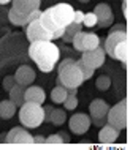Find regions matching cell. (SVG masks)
Returning a JSON list of instances; mask_svg holds the SVG:
<instances>
[{"mask_svg":"<svg viewBox=\"0 0 130 150\" xmlns=\"http://www.w3.org/2000/svg\"><path fill=\"white\" fill-rule=\"evenodd\" d=\"M125 38H127V32H109L103 44L105 54H108L111 59H114V47Z\"/></svg>","mask_w":130,"mask_h":150,"instance_id":"4fadbf2b","label":"cell"},{"mask_svg":"<svg viewBox=\"0 0 130 150\" xmlns=\"http://www.w3.org/2000/svg\"><path fill=\"white\" fill-rule=\"evenodd\" d=\"M40 14H41L40 10H36V11H34V13H30V14H21V13H18V11H14L13 8H11V10L8 11V19H10V22L13 24V25L26 27L27 24H30L32 21L38 19Z\"/></svg>","mask_w":130,"mask_h":150,"instance_id":"8fae6325","label":"cell"},{"mask_svg":"<svg viewBox=\"0 0 130 150\" xmlns=\"http://www.w3.org/2000/svg\"><path fill=\"white\" fill-rule=\"evenodd\" d=\"M24 92H26V87L21 86V84H14L13 88L8 92L10 93V100L16 104V108H21L22 104L26 103V100H24Z\"/></svg>","mask_w":130,"mask_h":150,"instance_id":"d6986e66","label":"cell"},{"mask_svg":"<svg viewBox=\"0 0 130 150\" xmlns=\"http://www.w3.org/2000/svg\"><path fill=\"white\" fill-rule=\"evenodd\" d=\"M114 59L122 62V63H127V60H129V38L122 40L114 47Z\"/></svg>","mask_w":130,"mask_h":150,"instance_id":"ffe728a7","label":"cell"},{"mask_svg":"<svg viewBox=\"0 0 130 150\" xmlns=\"http://www.w3.org/2000/svg\"><path fill=\"white\" fill-rule=\"evenodd\" d=\"M84 82L83 79V73L78 68V65L70 63V65H65L59 70V78H57V86H64L65 88H78L81 84Z\"/></svg>","mask_w":130,"mask_h":150,"instance_id":"277c9868","label":"cell"},{"mask_svg":"<svg viewBox=\"0 0 130 150\" xmlns=\"http://www.w3.org/2000/svg\"><path fill=\"white\" fill-rule=\"evenodd\" d=\"M92 13L95 14L97 18V25L95 27H100V29H105V27H109L114 21V16H113V10L111 6L106 5V3H99Z\"/></svg>","mask_w":130,"mask_h":150,"instance_id":"9c48e42d","label":"cell"},{"mask_svg":"<svg viewBox=\"0 0 130 150\" xmlns=\"http://www.w3.org/2000/svg\"><path fill=\"white\" fill-rule=\"evenodd\" d=\"M68 125H70V129L75 134H84V133H87V129L91 128V117L87 114L79 112V114L71 115Z\"/></svg>","mask_w":130,"mask_h":150,"instance_id":"30bf717a","label":"cell"},{"mask_svg":"<svg viewBox=\"0 0 130 150\" xmlns=\"http://www.w3.org/2000/svg\"><path fill=\"white\" fill-rule=\"evenodd\" d=\"M34 142H36V144H44V142H46V137L41 136V134L34 136Z\"/></svg>","mask_w":130,"mask_h":150,"instance_id":"836d02e7","label":"cell"},{"mask_svg":"<svg viewBox=\"0 0 130 150\" xmlns=\"http://www.w3.org/2000/svg\"><path fill=\"white\" fill-rule=\"evenodd\" d=\"M103 44H105V40L100 38V44L95 47V49L81 52V60H83V63L87 65V67L92 68V70L100 68L101 65L105 63V47H103Z\"/></svg>","mask_w":130,"mask_h":150,"instance_id":"52a82bcc","label":"cell"},{"mask_svg":"<svg viewBox=\"0 0 130 150\" xmlns=\"http://www.w3.org/2000/svg\"><path fill=\"white\" fill-rule=\"evenodd\" d=\"M6 142L10 144H34V136L26 128H13L6 133Z\"/></svg>","mask_w":130,"mask_h":150,"instance_id":"7c38bea8","label":"cell"},{"mask_svg":"<svg viewBox=\"0 0 130 150\" xmlns=\"http://www.w3.org/2000/svg\"><path fill=\"white\" fill-rule=\"evenodd\" d=\"M64 142V139H62V136L59 134H51L49 137H46V142L44 144H62Z\"/></svg>","mask_w":130,"mask_h":150,"instance_id":"f546056e","label":"cell"},{"mask_svg":"<svg viewBox=\"0 0 130 150\" xmlns=\"http://www.w3.org/2000/svg\"><path fill=\"white\" fill-rule=\"evenodd\" d=\"M95 86H97V88H99L100 92H105V90H108V88H109V86H111V79H109L108 76L101 74V76L97 78Z\"/></svg>","mask_w":130,"mask_h":150,"instance_id":"d4e9b609","label":"cell"},{"mask_svg":"<svg viewBox=\"0 0 130 150\" xmlns=\"http://www.w3.org/2000/svg\"><path fill=\"white\" fill-rule=\"evenodd\" d=\"M64 106L67 111H73V109H76V106H78V98H76V95H67V98H65L64 101Z\"/></svg>","mask_w":130,"mask_h":150,"instance_id":"83f0119b","label":"cell"},{"mask_svg":"<svg viewBox=\"0 0 130 150\" xmlns=\"http://www.w3.org/2000/svg\"><path fill=\"white\" fill-rule=\"evenodd\" d=\"M73 14H75V10L71 8V5H68V3H57V5L41 11L38 21L43 25L44 30H48L49 33L54 35L56 32L64 30L68 24L73 22Z\"/></svg>","mask_w":130,"mask_h":150,"instance_id":"6da1fadb","label":"cell"},{"mask_svg":"<svg viewBox=\"0 0 130 150\" xmlns=\"http://www.w3.org/2000/svg\"><path fill=\"white\" fill-rule=\"evenodd\" d=\"M78 2H81V3H87L89 0H78Z\"/></svg>","mask_w":130,"mask_h":150,"instance_id":"ab89813d","label":"cell"},{"mask_svg":"<svg viewBox=\"0 0 130 150\" xmlns=\"http://www.w3.org/2000/svg\"><path fill=\"white\" fill-rule=\"evenodd\" d=\"M67 93H68V95H76V93H78V88H75V87L67 88Z\"/></svg>","mask_w":130,"mask_h":150,"instance_id":"8d00e7d4","label":"cell"},{"mask_svg":"<svg viewBox=\"0 0 130 150\" xmlns=\"http://www.w3.org/2000/svg\"><path fill=\"white\" fill-rule=\"evenodd\" d=\"M11 0H0V5H6V3H10Z\"/></svg>","mask_w":130,"mask_h":150,"instance_id":"f35d334b","label":"cell"},{"mask_svg":"<svg viewBox=\"0 0 130 150\" xmlns=\"http://www.w3.org/2000/svg\"><path fill=\"white\" fill-rule=\"evenodd\" d=\"M16 114V104L11 100H3L0 103V117L3 120H10Z\"/></svg>","mask_w":130,"mask_h":150,"instance_id":"44dd1931","label":"cell"},{"mask_svg":"<svg viewBox=\"0 0 130 150\" xmlns=\"http://www.w3.org/2000/svg\"><path fill=\"white\" fill-rule=\"evenodd\" d=\"M54 111L52 106H44L43 108V112H44V117H43V122H51V114Z\"/></svg>","mask_w":130,"mask_h":150,"instance_id":"4dcf8cb0","label":"cell"},{"mask_svg":"<svg viewBox=\"0 0 130 150\" xmlns=\"http://www.w3.org/2000/svg\"><path fill=\"white\" fill-rule=\"evenodd\" d=\"M106 120L111 127L117 128L119 131L127 128V100H121L117 104L109 108Z\"/></svg>","mask_w":130,"mask_h":150,"instance_id":"5b68a950","label":"cell"},{"mask_svg":"<svg viewBox=\"0 0 130 150\" xmlns=\"http://www.w3.org/2000/svg\"><path fill=\"white\" fill-rule=\"evenodd\" d=\"M97 25V18L95 14L92 13H84V19H83V27H89V29H92V27Z\"/></svg>","mask_w":130,"mask_h":150,"instance_id":"4316f807","label":"cell"},{"mask_svg":"<svg viewBox=\"0 0 130 150\" xmlns=\"http://www.w3.org/2000/svg\"><path fill=\"white\" fill-rule=\"evenodd\" d=\"M76 65H78V68L81 70V73H83V79H84V81L91 79L92 76H94V71H95V70H92V68H89L87 65H84L83 60H76Z\"/></svg>","mask_w":130,"mask_h":150,"instance_id":"484cf974","label":"cell"},{"mask_svg":"<svg viewBox=\"0 0 130 150\" xmlns=\"http://www.w3.org/2000/svg\"><path fill=\"white\" fill-rule=\"evenodd\" d=\"M35 78H36L35 71L32 70L29 65H22V67H19L18 71H16V74H14L16 84H21V86H24V87L30 86V84L35 81Z\"/></svg>","mask_w":130,"mask_h":150,"instance_id":"5bb4252c","label":"cell"},{"mask_svg":"<svg viewBox=\"0 0 130 150\" xmlns=\"http://www.w3.org/2000/svg\"><path fill=\"white\" fill-rule=\"evenodd\" d=\"M26 29V35L29 43H35V41H54L52 38V33H49L48 30L43 29V25L40 24L38 19L32 21L30 24H27Z\"/></svg>","mask_w":130,"mask_h":150,"instance_id":"ba28073f","label":"cell"},{"mask_svg":"<svg viewBox=\"0 0 130 150\" xmlns=\"http://www.w3.org/2000/svg\"><path fill=\"white\" fill-rule=\"evenodd\" d=\"M122 2H127V0H122Z\"/></svg>","mask_w":130,"mask_h":150,"instance_id":"60d3db41","label":"cell"},{"mask_svg":"<svg viewBox=\"0 0 130 150\" xmlns=\"http://www.w3.org/2000/svg\"><path fill=\"white\" fill-rule=\"evenodd\" d=\"M91 123H94V127H103V125L108 123L106 117H103V119H91Z\"/></svg>","mask_w":130,"mask_h":150,"instance_id":"d6a6232c","label":"cell"},{"mask_svg":"<svg viewBox=\"0 0 130 150\" xmlns=\"http://www.w3.org/2000/svg\"><path fill=\"white\" fill-rule=\"evenodd\" d=\"M117 137H119V129L111 127L109 123L103 125L99 133V141L101 144H114L117 141Z\"/></svg>","mask_w":130,"mask_h":150,"instance_id":"ac0fdd59","label":"cell"},{"mask_svg":"<svg viewBox=\"0 0 130 150\" xmlns=\"http://www.w3.org/2000/svg\"><path fill=\"white\" fill-rule=\"evenodd\" d=\"M13 3V10L21 14H30L34 11L40 10V3L41 0H11Z\"/></svg>","mask_w":130,"mask_h":150,"instance_id":"9a60e30c","label":"cell"},{"mask_svg":"<svg viewBox=\"0 0 130 150\" xmlns=\"http://www.w3.org/2000/svg\"><path fill=\"white\" fill-rule=\"evenodd\" d=\"M16 84V81H14V76H6L5 79H3V90H6V92H10L11 88H13V86Z\"/></svg>","mask_w":130,"mask_h":150,"instance_id":"f1b7e54d","label":"cell"},{"mask_svg":"<svg viewBox=\"0 0 130 150\" xmlns=\"http://www.w3.org/2000/svg\"><path fill=\"white\" fill-rule=\"evenodd\" d=\"M83 30V24H76V22H70L64 30V35L60 36V40H64L65 43H71L73 41V36H75L78 32Z\"/></svg>","mask_w":130,"mask_h":150,"instance_id":"7402d4cb","label":"cell"},{"mask_svg":"<svg viewBox=\"0 0 130 150\" xmlns=\"http://www.w3.org/2000/svg\"><path fill=\"white\" fill-rule=\"evenodd\" d=\"M0 142H6V133H2V134H0Z\"/></svg>","mask_w":130,"mask_h":150,"instance_id":"74e56055","label":"cell"},{"mask_svg":"<svg viewBox=\"0 0 130 150\" xmlns=\"http://www.w3.org/2000/svg\"><path fill=\"white\" fill-rule=\"evenodd\" d=\"M67 120V114H65L64 109H54L51 114V123L56 125V127H60V125L65 123Z\"/></svg>","mask_w":130,"mask_h":150,"instance_id":"cb8c5ba5","label":"cell"},{"mask_svg":"<svg viewBox=\"0 0 130 150\" xmlns=\"http://www.w3.org/2000/svg\"><path fill=\"white\" fill-rule=\"evenodd\" d=\"M83 19H84V11H75V14H73V22L83 24Z\"/></svg>","mask_w":130,"mask_h":150,"instance_id":"1f68e13d","label":"cell"},{"mask_svg":"<svg viewBox=\"0 0 130 150\" xmlns=\"http://www.w3.org/2000/svg\"><path fill=\"white\" fill-rule=\"evenodd\" d=\"M75 62H76L75 59H65V60H62V62L59 63V70H60L62 67H65V65H70V63H75Z\"/></svg>","mask_w":130,"mask_h":150,"instance_id":"e575fe53","label":"cell"},{"mask_svg":"<svg viewBox=\"0 0 130 150\" xmlns=\"http://www.w3.org/2000/svg\"><path fill=\"white\" fill-rule=\"evenodd\" d=\"M29 55L36 63L40 71L49 73L54 70L56 63L59 62L60 49L52 41H35L30 43Z\"/></svg>","mask_w":130,"mask_h":150,"instance_id":"7a4b0ae2","label":"cell"},{"mask_svg":"<svg viewBox=\"0 0 130 150\" xmlns=\"http://www.w3.org/2000/svg\"><path fill=\"white\" fill-rule=\"evenodd\" d=\"M60 136H62V139H64V142H70V136L67 134V133H59Z\"/></svg>","mask_w":130,"mask_h":150,"instance_id":"d590c367","label":"cell"},{"mask_svg":"<svg viewBox=\"0 0 130 150\" xmlns=\"http://www.w3.org/2000/svg\"><path fill=\"white\" fill-rule=\"evenodd\" d=\"M24 100L29 101V103L43 104V101L46 100V93H44V90L38 86H27L26 92H24Z\"/></svg>","mask_w":130,"mask_h":150,"instance_id":"2e32d148","label":"cell"},{"mask_svg":"<svg viewBox=\"0 0 130 150\" xmlns=\"http://www.w3.org/2000/svg\"><path fill=\"white\" fill-rule=\"evenodd\" d=\"M109 111V104L106 103V101L97 98L94 100L91 104H89V112H91V119H103V117H106Z\"/></svg>","mask_w":130,"mask_h":150,"instance_id":"e0dca14e","label":"cell"},{"mask_svg":"<svg viewBox=\"0 0 130 150\" xmlns=\"http://www.w3.org/2000/svg\"><path fill=\"white\" fill-rule=\"evenodd\" d=\"M67 88H65L64 86H56L54 88H52V92H51V100L54 101L56 104H60V103H64L65 98H67Z\"/></svg>","mask_w":130,"mask_h":150,"instance_id":"603a6c76","label":"cell"},{"mask_svg":"<svg viewBox=\"0 0 130 150\" xmlns=\"http://www.w3.org/2000/svg\"><path fill=\"white\" fill-rule=\"evenodd\" d=\"M73 47L78 52H84V51H91L95 49L100 44V36L97 33H92V32H78L75 36H73Z\"/></svg>","mask_w":130,"mask_h":150,"instance_id":"8992f818","label":"cell"},{"mask_svg":"<svg viewBox=\"0 0 130 150\" xmlns=\"http://www.w3.org/2000/svg\"><path fill=\"white\" fill-rule=\"evenodd\" d=\"M43 106L36 103H26L21 106V111H19V120L26 128H38L40 125L43 123Z\"/></svg>","mask_w":130,"mask_h":150,"instance_id":"3957f363","label":"cell"}]
</instances>
